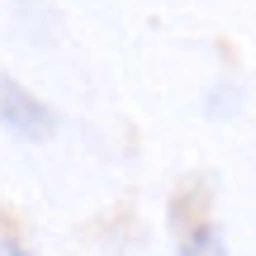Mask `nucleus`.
<instances>
[{
    "label": "nucleus",
    "mask_w": 256,
    "mask_h": 256,
    "mask_svg": "<svg viewBox=\"0 0 256 256\" xmlns=\"http://www.w3.org/2000/svg\"><path fill=\"white\" fill-rule=\"evenodd\" d=\"M0 128L19 142H48L57 133V114L38 95H28L14 76L0 72Z\"/></svg>",
    "instance_id": "1"
},
{
    "label": "nucleus",
    "mask_w": 256,
    "mask_h": 256,
    "mask_svg": "<svg viewBox=\"0 0 256 256\" xmlns=\"http://www.w3.org/2000/svg\"><path fill=\"white\" fill-rule=\"evenodd\" d=\"M0 256H28L24 247H19V242L14 238H0Z\"/></svg>",
    "instance_id": "3"
},
{
    "label": "nucleus",
    "mask_w": 256,
    "mask_h": 256,
    "mask_svg": "<svg viewBox=\"0 0 256 256\" xmlns=\"http://www.w3.org/2000/svg\"><path fill=\"white\" fill-rule=\"evenodd\" d=\"M176 256H228L223 228H218V223H194V228H190V232L180 238Z\"/></svg>",
    "instance_id": "2"
}]
</instances>
